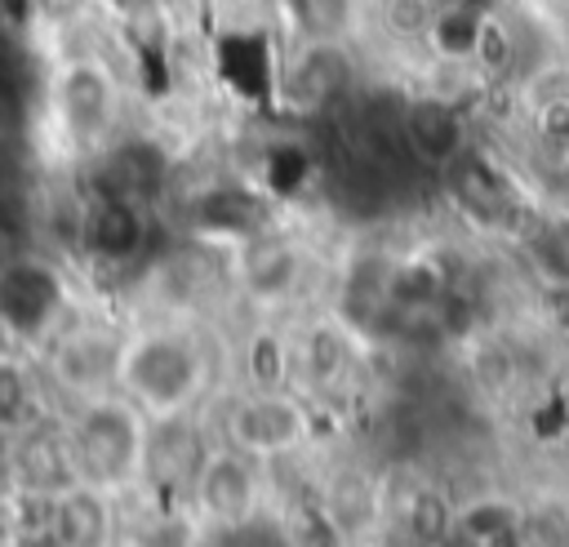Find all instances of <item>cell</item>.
I'll use <instances>...</instances> for the list:
<instances>
[{
	"mask_svg": "<svg viewBox=\"0 0 569 547\" xmlns=\"http://www.w3.org/2000/svg\"><path fill=\"white\" fill-rule=\"evenodd\" d=\"M164 178H169V160L160 156L156 142H142V138H129V142L111 138L107 147L93 151V165H89L93 196H116L133 205H151Z\"/></svg>",
	"mask_w": 569,
	"mask_h": 547,
	"instance_id": "cell-10",
	"label": "cell"
},
{
	"mask_svg": "<svg viewBox=\"0 0 569 547\" xmlns=\"http://www.w3.org/2000/svg\"><path fill=\"white\" fill-rule=\"evenodd\" d=\"M236 276L253 302H284L302 280V253L289 236L258 227L236 240Z\"/></svg>",
	"mask_w": 569,
	"mask_h": 547,
	"instance_id": "cell-12",
	"label": "cell"
},
{
	"mask_svg": "<svg viewBox=\"0 0 569 547\" xmlns=\"http://www.w3.org/2000/svg\"><path fill=\"white\" fill-rule=\"evenodd\" d=\"M356 98V53L351 40H302L276 49L271 67V107L293 120H316Z\"/></svg>",
	"mask_w": 569,
	"mask_h": 547,
	"instance_id": "cell-2",
	"label": "cell"
},
{
	"mask_svg": "<svg viewBox=\"0 0 569 547\" xmlns=\"http://www.w3.org/2000/svg\"><path fill=\"white\" fill-rule=\"evenodd\" d=\"M49 107L62 138L80 151H98L111 142L120 120V80L116 67L98 53H67L49 80Z\"/></svg>",
	"mask_w": 569,
	"mask_h": 547,
	"instance_id": "cell-4",
	"label": "cell"
},
{
	"mask_svg": "<svg viewBox=\"0 0 569 547\" xmlns=\"http://www.w3.org/2000/svg\"><path fill=\"white\" fill-rule=\"evenodd\" d=\"M62 311V276L36 258L18 253L0 262V329L13 338H40Z\"/></svg>",
	"mask_w": 569,
	"mask_h": 547,
	"instance_id": "cell-6",
	"label": "cell"
},
{
	"mask_svg": "<svg viewBox=\"0 0 569 547\" xmlns=\"http://www.w3.org/2000/svg\"><path fill=\"white\" fill-rule=\"evenodd\" d=\"M276 22L302 40H351L365 22V0H276Z\"/></svg>",
	"mask_w": 569,
	"mask_h": 547,
	"instance_id": "cell-16",
	"label": "cell"
},
{
	"mask_svg": "<svg viewBox=\"0 0 569 547\" xmlns=\"http://www.w3.org/2000/svg\"><path fill=\"white\" fill-rule=\"evenodd\" d=\"M13 538H22V507L0 498V547H13Z\"/></svg>",
	"mask_w": 569,
	"mask_h": 547,
	"instance_id": "cell-24",
	"label": "cell"
},
{
	"mask_svg": "<svg viewBox=\"0 0 569 547\" xmlns=\"http://www.w3.org/2000/svg\"><path fill=\"white\" fill-rule=\"evenodd\" d=\"M400 138H405L409 160L431 165V169H449L467 151L462 111L453 98H445L436 89H427L400 107Z\"/></svg>",
	"mask_w": 569,
	"mask_h": 547,
	"instance_id": "cell-9",
	"label": "cell"
},
{
	"mask_svg": "<svg viewBox=\"0 0 569 547\" xmlns=\"http://www.w3.org/2000/svg\"><path fill=\"white\" fill-rule=\"evenodd\" d=\"M196 222L209 236L244 240L249 231L262 227V200L249 187H213L196 200Z\"/></svg>",
	"mask_w": 569,
	"mask_h": 547,
	"instance_id": "cell-17",
	"label": "cell"
},
{
	"mask_svg": "<svg viewBox=\"0 0 569 547\" xmlns=\"http://www.w3.org/2000/svg\"><path fill=\"white\" fill-rule=\"evenodd\" d=\"M365 18L396 44H427L440 0H365Z\"/></svg>",
	"mask_w": 569,
	"mask_h": 547,
	"instance_id": "cell-18",
	"label": "cell"
},
{
	"mask_svg": "<svg viewBox=\"0 0 569 547\" xmlns=\"http://www.w3.org/2000/svg\"><path fill=\"white\" fill-rule=\"evenodd\" d=\"M133 547H196V520L182 516V511H173V507H164V511H156L138 529V543Z\"/></svg>",
	"mask_w": 569,
	"mask_h": 547,
	"instance_id": "cell-21",
	"label": "cell"
},
{
	"mask_svg": "<svg viewBox=\"0 0 569 547\" xmlns=\"http://www.w3.org/2000/svg\"><path fill=\"white\" fill-rule=\"evenodd\" d=\"M9 471H13V480L27 498H53V494H62L80 480L71 436L58 431V427H44V422H31V427L13 431Z\"/></svg>",
	"mask_w": 569,
	"mask_h": 547,
	"instance_id": "cell-8",
	"label": "cell"
},
{
	"mask_svg": "<svg viewBox=\"0 0 569 547\" xmlns=\"http://www.w3.org/2000/svg\"><path fill=\"white\" fill-rule=\"evenodd\" d=\"M80 480L116 489L133 476H142V440H147V418L129 396H84L76 400V414L67 422Z\"/></svg>",
	"mask_w": 569,
	"mask_h": 547,
	"instance_id": "cell-3",
	"label": "cell"
},
{
	"mask_svg": "<svg viewBox=\"0 0 569 547\" xmlns=\"http://www.w3.org/2000/svg\"><path fill=\"white\" fill-rule=\"evenodd\" d=\"M191 494H196V511L213 525H244L253 516V503H258V485H253V458L240 454V449H209L196 480H191Z\"/></svg>",
	"mask_w": 569,
	"mask_h": 547,
	"instance_id": "cell-11",
	"label": "cell"
},
{
	"mask_svg": "<svg viewBox=\"0 0 569 547\" xmlns=\"http://www.w3.org/2000/svg\"><path fill=\"white\" fill-rule=\"evenodd\" d=\"M311 436V414L298 396L289 391H253V396H240L227 414V440L231 449L249 454V458H276V454H289L298 449L302 440Z\"/></svg>",
	"mask_w": 569,
	"mask_h": 547,
	"instance_id": "cell-5",
	"label": "cell"
},
{
	"mask_svg": "<svg viewBox=\"0 0 569 547\" xmlns=\"http://www.w3.org/2000/svg\"><path fill=\"white\" fill-rule=\"evenodd\" d=\"M409 534H413L418 543H440V538L449 534V511H445V503L431 498V494L413 498V507H409Z\"/></svg>",
	"mask_w": 569,
	"mask_h": 547,
	"instance_id": "cell-23",
	"label": "cell"
},
{
	"mask_svg": "<svg viewBox=\"0 0 569 547\" xmlns=\"http://www.w3.org/2000/svg\"><path fill=\"white\" fill-rule=\"evenodd\" d=\"M44 534L58 547H107L111 543V503L102 485L76 480L71 489L44 498Z\"/></svg>",
	"mask_w": 569,
	"mask_h": 547,
	"instance_id": "cell-15",
	"label": "cell"
},
{
	"mask_svg": "<svg viewBox=\"0 0 569 547\" xmlns=\"http://www.w3.org/2000/svg\"><path fill=\"white\" fill-rule=\"evenodd\" d=\"M222 547H276L267 534H258V529H249V520L244 525H236L231 534H227V543Z\"/></svg>",
	"mask_w": 569,
	"mask_h": 547,
	"instance_id": "cell-25",
	"label": "cell"
},
{
	"mask_svg": "<svg viewBox=\"0 0 569 547\" xmlns=\"http://www.w3.org/2000/svg\"><path fill=\"white\" fill-rule=\"evenodd\" d=\"M209 378L204 347L178 329V325H156L120 342V365H116V387L151 418L182 414Z\"/></svg>",
	"mask_w": 569,
	"mask_h": 547,
	"instance_id": "cell-1",
	"label": "cell"
},
{
	"mask_svg": "<svg viewBox=\"0 0 569 547\" xmlns=\"http://www.w3.org/2000/svg\"><path fill=\"white\" fill-rule=\"evenodd\" d=\"M347 360H351V347H347V334H338V329H311L302 351H298L302 374L311 382H320V387L338 382L347 374Z\"/></svg>",
	"mask_w": 569,
	"mask_h": 547,
	"instance_id": "cell-20",
	"label": "cell"
},
{
	"mask_svg": "<svg viewBox=\"0 0 569 547\" xmlns=\"http://www.w3.org/2000/svg\"><path fill=\"white\" fill-rule=\"evenodd\" d=\"M151 205H133V200H116V196H93L84 218H80V245L111 267H124L133 258L147 253L151 240Z\"/></svg>",
	"mask_w": 569,
	"mask_h": 547,
	"instance_id": "cell-13",
	"label": "cell"
},
{
	"mask_svg": "<svg viewBox=\"0 0 569 547\" xmlns=\"http://www.w3.org/2000/svg\"><path fill=\"white\" fill-rule=\"evenodd\" d=\"M240 9H249V13H258V18H276V0H236Z\"/></svg>",
	"mask_w": 569,
	"mask_h": 547,
	"instance_id": "cell-26",
	"label": "cell"
},
{
	"mask_svg": "<svg viewBox=\"0 0 569 547\" xmlns=\"http://www.w3.org/2000/svg\"><path fill=\"white\" fill-rule=\"evenodd\" d=\"M40 422V405H36V382L31 369L0 356V431L13 436L22 427Z\"/></svg>",
	"mask_w": 569,
	"mask_h": 547,
	"instance_id": "cell-19",
	"label": "cell"
},
{
	"mask_svg": "<svg viewBox=\"0 0 569 547\" xmlns=\"http://www.w3.org/2000/svg\"><path fill=\"white\" fill-rule=\"evenodd\" d=\"M204 454H209V445L196 431V422H187L182 414H164V418H156L147 427V440H142V476L156 489H164V494L191 489Z\"/></svg>",
	"mask_w": 569,
	"mask_h": 547,
	"instance_id": "cell-14",
	"label": "cell"
},
{
	"mask_svg": "<svg viewBox=\"0 0 569 547\" xmlns=\"http://www.w3.org/2000/svg\"><path fill=\"white\" fill-rule=\"evenodd\" d=\"M93 9L124 31H151L164 22L169 0H93Z\"/></svg>",
	"mask_w": 569,
	"mask_h": 547,
	"instance_id": "cell-22",
	"label": "cell"
},
{
	"mask_svg": "<svg viewBox=\"0 0 569 547\" xmlns=\"http://www.w3.org/2000/svg\"><path fill=\"white\" fill-rule=\"evenodd\" d=\"M120 342L124 338H116V334H107L98 325H71V329H62L53 338V347H49V374H53V382L67 396H76V400L107 391L116 382Z\"/></svg>",
	"mask_w": 569,
	"mask_h": 547,
	"instance_id": "cell-7",
	"label": "cell"
}]
</instances>
